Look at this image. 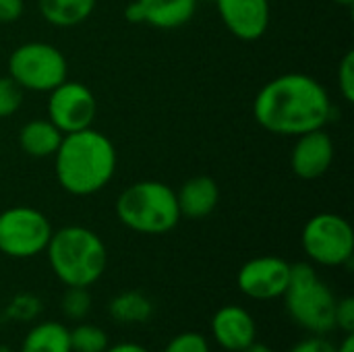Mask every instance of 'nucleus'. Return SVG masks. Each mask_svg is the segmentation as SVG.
Returning <instances> with one entry per match:
<instances>
[{"instance_id":"nucleus-1","label":"nucleus","mask_w":354,"mask_h":352,"mask_svg":"<svg viewBox=\"0 0 354 352\" xmlns=\"http://www.w3.org/2000/svg\"><path fill=\"white\" fill-rule=\"evenodd\" d=\"M332 112L334 106L326 87L305 73H286L268 81L253 102L257 124L282 137L324 129L332 120Z\"/></svg>"},{"instance_id":"nucleus-2","label":"nucleus","mask_w":354,"mask_h":352,"mask_svg":"<svg viewBox=\"0 0 354 352\" xmlns=\"http://www.w3.org/2000/svg\"><path fill=\"white\" fill-rule=\"evenodd\" d=\"M114 143L95 129L66 133L54 154L58 185L75 195L87 197L102 191L116 172Z\"/></svg>"},{"instance_id":"nucleus-3","label":"nucleus","mask_w":354,"mask_h":352,"mask_svg":"<svg viewBox=\"0 0 354 352\" xmlns=\"http://www.w3.org/2000/svg\"><path fill=\"white\" fill-rule=\"evenodd\" d=\"M46 255L54 276L64 286L89 288L95 284L108 266L104 241L85 226H64L52 232Z\"/></svg>"},{"instance_id":"nucleus-4","label":"nucleus","mask_w":354,"mask_h":352,"mask_svg":"<svg viewBox=\"0 0 354 352\" xmlns=\"http://www.w3.org/2000/svg\"><path fill=\"white\" fill-rule=\"evenodd\" d=\"M116 218L139 234H166L180 222L176 191L160 180H139L116 199Z\"/></svg>"},{"instance_id":"nucleus-5","label":"nucleus","mask_w":354,"mask_h":352,"mask_svg":"<svg viewBox=\"0 0 354 352\" xmlns=\"http://www.w3.org/2000/svg\"><path fill=\"white\" fill-rule=\"evenodd\" d=\"M286 311L292 322L315 334L326 336L336 330V303L332 288L319 280L317 272L309 263L290 266V282L284 293Z\"/></svg>"},{"instance_id":"nucleus-6","label":"nucleus","mask_w":354,"mask_h":352,"mask_svg":"<svg viewBox=\"0 0 354 352\" xmlns=\"http://www.w3.org/2000/svg\"><path fill=\"white\" fill-rule=\"evenodd\" d=\"M8 77H12L23 91L50 93L68 79V62L56 46L27 41L10 52Z\"/></svg>"},{"instance_id":"nucleus-7","label":"nucleus","mask_w":354,"mask_h":352,"mask_svg":"<svg viewBox=\"0 0 354 352\" xmlns=\"http://www.w3.org/2000/svg\"><path fill=\"white\" fill-rule=\"evenodd\" d=\"M307 257L326 268H338L353 261L354 232L351 222L338 214L313 216L301 234Z\"/></svg>"},{"instance_id":"nucleus-8","label":"nucleus","mask_w":354,"mask_h":352,"mask_svg":"<svg viewBox=\"0 0 354 352\" xmlns=\"http://www.w3.org/2000/svg\"><path fill=\"white\" fill-rule=\"evenodd\" d=\"M50 220L35 207H8L0 214V251L15 259H29L46 251L52 237Z\"/></svg>"},{"instance_id":"nucleus-9","label":"nucleus","mask_w":354,"mask_h":352,"mask_svg":"<svg viewBox=\"0 0 354 352\" xmlns=\"http://www.w3.org/2000/svg\"><path fill=\"white\" fill-rule=\"evenodd\" d=\"M97 114L95 95L81 81H62L50 91L48 120L62 133H77L89 129Z\"/></svg>"},{"instance_id":"nucleus-10","label":"nucleus","mask_w":354,"mask_h":352,"mask_svg":"<svg viewBox=\"0 0 354 352\" xmlns=\"http://www.w3.org/2000/svg\"><path fill=\"white\" fill-rule=\"evenodd\" d=\"M290 282V263L282 257L263 255L249 259L236 276L243 295L255 301H272L284 297Z\"/></svg>"},{"instance_id":"nucleus-11","label":"nucleus","mask_w":354,"mask_h":352,"mask_svg":"<svg viewBox=\"0 0 354 352\" xmlns=\"http://www.w3.org/2000/svg\"><path fill=\"white\" fill-rule=\"evenodd\" d=\"M226 29L243 39L255 41L270 27V0H214Z\"/></svg>"},{"instance_id":"nucleus-12","label":"nucleus","mask_w":354,"mask_h":352,"mask_svg":"<svg viewBox=\"0 0 354 352\" xmlns=\"http://www.w3.org/2000/svg\"><path fill=\"white\" fill-rule=\"evenodd\" d=\"M334 162V141L324 129L309 131L297 137L290 154V168L303 180L324 176Z\"/></svg>"},{"instance_id":"nucleus-13","label":"nucleus","mask_w":354,"mask_h":352,"mask_svg":"<svg viewBox=\"0 0 354 352\" xmlns=\"http://www.w3.org/2000/svg\"><path fill=\"white\" fill-rule=\"evenodd\" d=\"M197 10V0H133L124 8L129 23H145L156 29H178Z\"/></svg>"},{"instance_id":"nucleus-14","label":"nucleus","mask_w":354,"mask_h":352,"mask_svg":"<svg viewBox=\"0 0 354 352\" xmlns=\"http://www.w3.org/2000/svg\"><path fill=\"white\" fill-rule=\"evenodd\" d=\"M212 336L222 349L243 352L257 338V326L247 309L239 305H226L212 317Z\"/></svg>"},{"instance_id":"nucleus-15","label":"nucleus","mask_w":354,"mask_h":352,"mask_svg":"<svg viewBox=\"0 0 354 352\" xmlns=\"http://www.w3.org/2000/svg\"><path fill=\"white\" fill-rule=\"evenodd\" d=\"M180 218L203 220L214 214L220 203V187L212 176H193L176 193Z\"/></svg>"},{"instance_id":"nucleus-16","label":"nucleus","mask_w":354,"mask_h":352,"mask_svg":"<svg viewBox=\"0 0 354 352\" xmlns=\"http://www.w3.org/2000/svg\"><path fill=\"white\" fill-rule=\"evenodd\" d=\"M62 133L48 118H33L19 131V145L31 158H52L62 141Z\"/></svg>"},{"instance_id":"nucleus-17","label":"nucleus","mask_w":354,"mask_h":352,"mask_svg":"<svg viewBox=\"0 0 354 352\" xmlns=\"http://www.w3.org/2000/svg\"><path fill=\"white\" fill-rule=\"evenodd\" d=\"M97 0H37L41 17L54 27H75L89 19Z\"/></svg>"},{"instance_id":"nucleus-18","label":"nucleus","mask_w":354,"mask_h":352,"mask_svg":"<svg viewBox=\"0 0 354 352\" xmlns=\"http://www.w3.org/2000/svg\"><path fill=\"white\" fill-rule=\"evenodd\" d=\"M21 352H71L68 328L56 322L33 326L23 338Z\"/></svg>"},{"instance_id":"nucleus-19","label":"nucleus","mask_w":354,"mask_h":352,"mask_svg":"<svg viewBox=\"0 0 354 352\" xmlns=\"http://www.w3.org/2000/svg\"><path fill=\"white\" fill-rule=\"evenodd\" d=\"M108 313H110V317L116 324L135 326V324H145L151 317L153 305H151V301L143 293H139V290H127V293L116 295L110 301Z\"/></svg>"},{"instance_id":"nucleus-20","label":"nucleus","mask_w":354,"mask_h":352,"mask_svg":"<svg viewBox=\"0 0 354 352\" xmlns=\"http://www.w3.org/2000/svg\"><path fill=\"white\" fill-rule=\"evenodd\" d=\"M71 338V352H104L110 342L108 334L100 326L91 324H79L77 328L68 330Z\"/></svg>"},{"instance_id":"nucleus-21","label":"nucleus","mask_w":354,"mask_h":352,"mask_svg":"<svg viewBox=\"0 0 354 352\" xmlns=\"http://www.w3.org/2000/svg\"><path fill=\"white\" fill-rule=\"evenodd\" d=\"M91 307V297L87 293V288L81 286H66V293L62 297V313L73 319V322H81Z\"/></svg>"},{"instance_id":"nucleus-22","label":"nucleus","mask_w":354,"mask_h":352,"mask_svg":"<svg viewBox=\"0 0 354 352\" xmlns=\"http://www.w3.org/2000/svg\"><path fill=\"white\" fill-rule=\"evenodd\" d=\"M23 104V89L12 77H0V118L12 116Z\"/></svg>"},{"instance_id":"nucleus-23","label":"nucleus","mask_w":354,"mask_h":352,"mask_svg":"<svg viewBox=\"0 0 354 352\" xmlns=\"http://www.w3.org/2000/svg\"><path fill=\"white\" fill-rule=\"evenodd\" d=\"M162 352H209V342L199 332H183L174 336Z\"/></svg>"},{"instance_id":"nucleus-24","label":"nucleus","mask_w":354,"mask_h":352,"mask_svg":"<svg viewBox=\"0 0 354 352\" xmlns=\"http://www.w3.org/2000/svg\"><path fill=\"white\" fill-rule=\"evenodd\" d=\"M338 89L344 102H354V52H346L338 64Z\"/></svg>"},{"instance_id":"nucleus-25","label":"nucleus","mask_w":354,"mask_h":352,"mask_svg":"<svg viewBox=\"0 0 354 352\" xmlns=\"http://www.w3.org/2000/svg\"><path fill=\"white\" fill-rule=\"evenodd\" d=\"M336 328L344 334H354V299L344 297L336 303Z\"/></svg>"},{"instance_id":"nucleus-26","label":"nucleus","mask_w":354,"mask_h":352,"mask_svg":"<svg viewBox=\"0 0 354 352\" xmlns=\"http://www.w3.org/2000/svg\"><path fill=\"white\" fill-rule=\"evenodd\" d=\"M288 352H336V346L326 340L324 336H311V338H305L301 342H297Z\"/></svg>"},{"instance_id":"nucleus-27","label":"nucleus","mask_w":354,"mask_h":352,"mask_svg":"<svg viewBox=\"0 0 354 352\" xmlns=\"http://www.w3.org/2000/svg\"><path fill=\"white\" fill-rule=\"evenodd\" d=\"M25 10L23 0H0V23H15Z\"/></svg>"},{"instance_id":"nucleus-28","label":"nucleus","mask_w":354,"mask_h":352,"mask_svg":"<svg viewBox=\"0 0 354 352\" xmlns=\"http://www.w3.org/2000/svg\"><path fill=\"white\" fill-rule=\"evenodd\" d=\"M104 352H149L145 346L141 344H135V342H122V344H116V346H108Z\"/></svg>"},{"instance_id":"nucleus-29","label":"nucleus","mask_w":354,"mask_h":352,"mask_svg":"<svg viewBox=\"0 0 354 352\" xmlns=\"http://www.w3.org/2000/svg\"><path fill=\"white\" fill-rule=\"evenodd\" d=\"M336 352H354V334H344V340L336 346Z\"/></svg>"},{"instance_id":"nucleus-30","label":"nucleus","mask_w":354,"mask_h":352,"mask_svg":"<svg viewBox=\"0 0 354 352\" xmlns=\"http://www.w3.org/2000/svg\"><path fill=\"white\" fill-rule=\"evenodd\" d=\"M243 352H274L268 344H263V342H257V340H253L247 349Z\"/></svg>"},{"instance_id":"nucleus-31","label":"nucleus","mask_w":354,"mask_h":352,"mask_svg":"<svg viewBox=\"0 0 354 352\" xmlns=\"http://www.w3.org/2000/svg\"><path fill=\"white\" fill-rule=\"evenodd\" d=\"M332 2H336L338 6H346V8H351L354 4V0H332Z\"/></svg>"},{"instance_id":"nucleus-32","label":"nucleus","mask_w":354,"mask_h":352,"mask_svg":"<svg viewBox=\"0 0 354 352\" xmlns=\"http://www.w3.org/2000/svg\"><path fill=\"white\" fill-rule=\"evenodd\" d=\"M0 352H10L8 349H4V346H0Z\"/></svg>"},{"instance_id":"nucleus-33","label":"nucleus","mask_w":354,"mask_h":352,"mask_svg":"<svg viewBox=\"0 0 354 352\" xmlns=\"http://www.w3.org/2000/svg\"><path fill=\"white\" fill-rule=\"evenodd\" d=\"M212 2H214V0H212Z\"/></svg>"}]
</instances>
